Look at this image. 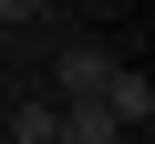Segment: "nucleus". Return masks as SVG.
<instances>
[{
	"label": "nucleus",
	"instance_id": "f257e3e1",
	"mask_svg": "<svg viewBox=\"0 0 155 144\" xmlns=\"http://www.w3.org/2000/svg\"><path fill=\"white\" fill-rule=\"evenodd\" d=\"M104 83H114V52H93V41H72L52 62V103H104Z\"/></svg>",
	"mask_w": 155,
	"mask_h": 144
},
{
	"label": "nucleus",
	"instance_id": "f03ea898",
	"mask_svg": "<svg viewBox=\"0 0 155 144\" xmlns=\"http://www.w3.org/2000/svg\"><path fill=\"white\" fill-rule=\"evenodd\" d=\"M104 113H114L124 134H145V124H155V83H145V72H124V62H114V83H104Z\"/></svg>",
	"mask_w": 155,
	"mask_h": 144
},
{
	"label": "nucleus",
	"instance_id": "7ed1b4c3",
	"mask_svg": "<svg viewBox=\"0 0 155 144\" xmlns=\"http://www.w3.org/2000/svg\"><path fill=\"white\" fill-rule=\"evenodd\" d=\"M52 144H124V124H114L104 103H62V113H52Z\"/></svg>",
	"mask_w": 155,
	"mask_h": 144
},
{
	"label": "nucleus",
	"instance_id": "20e7f679",
	"mask_svg": "<svg viewBox=\"0 0 155 144\" xmlns=\"http://www.w3.org/2000/svg\"><path fill=\"white\" fill-rule=\"evenodd\" d=\"M52 113H62V103H41V93L11 103V144H52Z\"/></svg>",
	"mask_w": 155,
	"mask_h": 144
}]
</instances>
